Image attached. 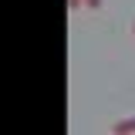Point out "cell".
I'll return each mask as SVG.
<instances>
[{"label": "cell", "mask_w": 135, "mask_h": 135, "mask_svg": "<svg viewBox=\"0 0 135 135\" xmlns=\"http://www.w3.org/2000/svg\"><path fill=\"white\" fill-rule=\"evenodd\" d=\"M135 132V115H128V118H118L115 125H112V135H132Z\"/></svg>", "instance_id": "cell-1"}, {"label": "cell", "mask_w": 135, "mask_h": 135, "mask_svg": "<svg viewBox=\"0 0 135 135\" xmlns=\"http://www.w3.org/2000/svg\"><path fill=\"white\" fill-rule=\"evenodd\" d=\"M78 7H84V0H68V10H78Z\"/></svg>", "instance_id": "cell-2"}, {"label": "cell", "mask_w": 135, "mask_h": 135, "mask_svg": "<svg viewBox=\"0 0 135 135\" xmlns=\"http://www.w3.org/2000/svg\"><path fill=\"white\" fill-rule=\"evenodd\" d=\"M84 7H91V10H98V7H101V0H84Z\"/></svg>", "instance_id": "cell-3"}, {"label": "cell", "mask_w": 135, "mask_h": 135, "mask_svg": "<svg viewBox=\"0 0 135 135\" xmlns=\"http://www.w3.org/2000/svg\"><path fill=\"white\" fill-rule=\"evenodd\" d=\"M132 37H135V20H132Z\"/></svg>", "instance_id": "cell-4"}]
</instances>
